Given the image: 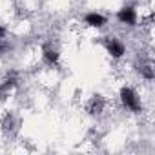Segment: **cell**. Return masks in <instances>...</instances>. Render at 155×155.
<instances>
[{
	"instance_id": "cell-1",
	"label": "cell",
	"mask_w": 155,
	"mask_h": 155,
	"mask_svg": "<svg viewBox=\"0 0 155 155\" xmlns=\"http://www.w3.org/2000/svg\"><path fill=\"white\" fill-rule=\"evenodd\" d=\"M120 101H122L124 108H128V110H131V111H135V113L142 110V106H140V102H139V97H137V93H135L131 88H122V90H120Z\"/></svg>"
},
{
	"instance_id": "cell-2",
	"label": "cell",
	"mask_w": 155,
	"mask_h": 155,
	"mask_svg": "<svg viewBox=\"0 0 155 155\" xmlns=\"http://www.w3.org/2000/svg\"><path fill=\"white\" fill-rule=\"evenodd\" d=\"M117 18H119V22H120V24H126V26H135V22H137V11H135L131 6L122 8V9L117 13Z\"/></svg>"
},
{
	"instance_id": "cell-3",
	"label": "cell",
	"mask_w": 155,
	"mask_h": 155,
	"mask_svg": "<svg viewBox=\"0 0 155 155\" xmlns=\"http://www.w3.org/2000/svg\"><path fill=\"white\" fill-rule=\"evenodd\" d=\"M106 49H108V53H110L111 57H115V58L122 57L124 51H126L124 44H122L120 40H117V38H108V40H106Z\"/></svg>"
},
{
	"instance_id": "cell-4",
	"label": "cell",
	"mask_w": 155,
	"mask_h": 155,
	"mask_svg": "<svg viewBox=\"0 0 155 155\" xmlns=\"http://www.w3.org/2000/svg\"><path fill=\"white\" fill-rule=\"evenodd\" d=\"M84 22H86L88 26H91V28H102V26L106 24V18H104L101 13H88V15L84 17Z\"/></svg>"
},
{
	"instance_id": "cell-5",
	"label": "cell",
	"mask_w": 155,
	"mask_h": 155,
	"mask_svg": "<svg viewBox=\"0 0 155 155\" xmlns=\"http://www.w3.org/2000/svg\"><path fill=\"white\" fill-rule=\"evenodd\" d=\"M44 53V60H46V64H49V66H57V62H58V53H57V49H53L51 46H44V49H42Z\"/></svg>"
},
{
	"instance_id": "cell-6",
	"label": "cell",
	"mask_w": 155,
	"mask_h": 155,
	"mask_svg": "<svg viewBox=\"0 0 155 155\" xmlns=\"http://www.w3.org/2000/svg\"><path fill=\"white\" fill-rule=\"evenodd\" d=\"M102 106H104L102 99H101L99 95H95V97L91 99V102L88 104V111H90V113H99V111L102 110Z\"/></svg>"
},
{
	"instance_id": "cell-7",
	"label": "cell",
	"mask_w": 155,
	"mask_h": 155,
	"mask_svg": "<svg viewBox=\"0 0 155 155\" xmlns=\"http://www.w3.org/2000/svg\"><path fill=\"white\" fill-rule=\"evenodd\" d=\"M13 86H15V81H13V79H8V81L2 84V86H0V99H2V95H4L6 91H9Z\"/></svg>"
},
{
	"instance_id": "cell-8",
	"label": "cell",
	"mask_w": 155,
	"mask_h": 155,
	"mask_svg": "<svg viewBox=\"0 0 155 155\" xmlns=\"http://www.w3.org/2000/svg\"><path fill=\"white\" fill-rule=\"evenodd\" d=\"M4 35H6V29H4V28H0V38H4Z\"/></svg>"
}]
</instances>
